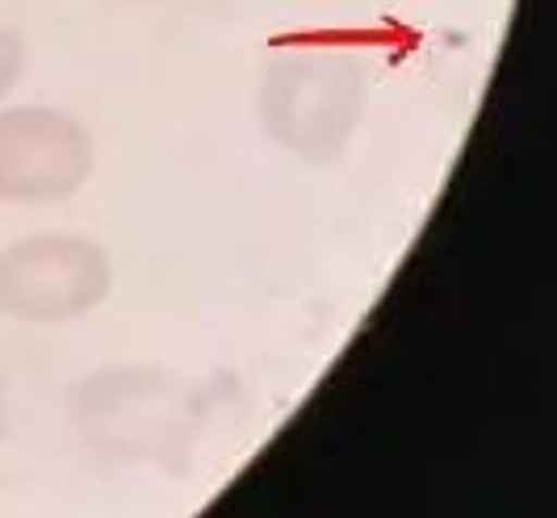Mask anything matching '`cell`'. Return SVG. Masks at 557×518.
<instances>
[{
	"label": "cell",
	"instance_id": "obj_6",
	"mask_svg": "<svg viewBox=\"0 0 557 518\" xmlns=\"http://www.w3.org/2000/svg\"><path fill=\"white\" fill-rule=\"evenodd\" d=\"M122 4H151V0H122Z\"/></svg>",
	"mask_w": 557,
	"mask_h": 518
},
{
	"label": "cell",
	"instance_id": "obj_5",
	"mask_svg": "<svg viewBox=\"0 0 557 518\" xmlns=\"http://www.w3.org/2000/svg\"><path fill=\"white\" fill-rule=\"evenodd\" d=\"M26 63H29L26 38H22L17 29L0 26V105H4V97H9V92L22 84V76H26Z\"/></svg>",
	"mask_w": 557,
	"mask_h": 518
},
{
	"label": "cell",
	"instance_id": "obj_1",
	"mask_svg": "<svg viewBox=\"0 0 557 518\" xmlns=\"http://www.w3.org/2000/svg\"><path fill=\"white\" fill-rule=\"evenodd\" d=\"M364 105L369 67L348 47L302 42L264 63L260 126L281 151L307 164H332L352 147L364 122Z\"/></svg>",
	"mask_w": 557,
	"mask_h": 518
},
{
	"label": "cell",
	"instance_id": "obj_2",
	"mask_svg": "<svg viewBox=\"0 0 557 518\" xmlns=\"http://www.w3.org/2000/svg\"><path fill=\"white\" fill-rule=\"evenodd\" d=\"M72 422L101 456L181 464L201 406L194 389L156 368H106L72 393Z\"/></svg>",
	"mask_w": 557,
	"mask_h": 518
},
{
	"label": "cell",
	"instance_id": "obj_4",
	"mask_svg": "<svg viewBox=\"0 0 557 518\" xmlns=\"http://www.w3.org/2000/svg\"><path fill=\"white\" fill-rule=\"evenodd\" d=\"M92 167V135L72 113L55 105H0V201H67L88 185Z\"/></svg>",
	"mask_w": 557,
	"mask_h": 518
},
{
	"label": "cell",
	"instance_id": "obj_3",
	"mask_svg": "<svg viewBox=\"0 0 557 518\" xmlns=\"http://www.w3.org/2000/svg\"><path fill=\"white\" fill-rule=\"evenodd\" d=\"M110 255L88 235L42 230L0 251V314L9 323H76L110 298Z\"/></svg>",
	"mask_w": 557,
	"mask_h": 518
}]
</instances>
